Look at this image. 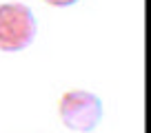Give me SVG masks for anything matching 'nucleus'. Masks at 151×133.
Instances as JSON below:
<instances>
[{"instance_id": "f03ea898", "label": "nucleus", "mask_w": 151, "mask_h": 133, "mask_svg": "<svg viewBox=\"0 0 151 133\" xmlns=\"http://www.w3.org/2000/svg\"><path fill=\"white\" fill-rule=\"evenodd\" d=\"M58 113H60V120L67 129L78 133H89L102 120V102L91 91L73 89L62 93Z\"/></svg>"}, {"instance_id": "7ed1b4c3", "label": "nucleus", "mask_w": 151, "mask_h": 133, "mask_svg": "<svg viewBox=\"0 0 151 133\" xmlns=\"http://www.w3.org/2000/svg\"><path fill=\"white\" fill-rule=\"evenodd\" d=\"M47 5H51V7H71V5H76L78 0H45Z\"/></svg>"}, {"instance_id": "f257e3e1", "label": "nucleus", "mask_w": 151, "mask_h": 133, "mask_svg": "<svg viewBox=\"0 0 151 133\" xmlns=\"http://www.w3.org/2000/svg\"><path fill=\"white\" fill-rule=\"evenodd\" d=\"M36 38V16L22 2L0 5V51H22Z\"/></svg>"}]
</instances>
